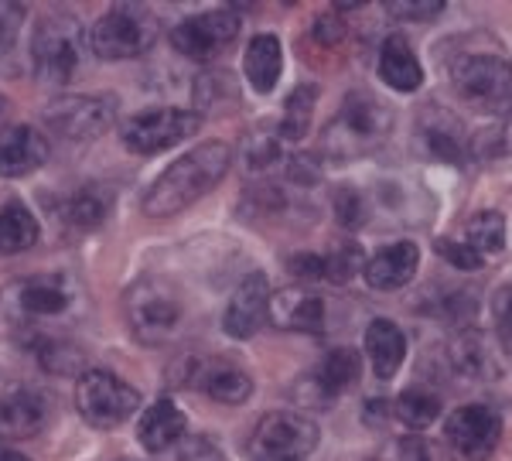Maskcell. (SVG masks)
Instances as JSON below:
<instances>
[{"label": "cell", "mask_w": 512, "mask_h": 461, "mask_svg": "<svg viewBox=\"0 0 512 461\" xmlns=\"http://www.w3.org/2000/svg\"><path fill=\"white\" fill-rule=\"evenodd\" d=\"M270 321L280 332L321 335L325 332V301L308 287H284L270 298Z\"/></svg>", "instance_id": "16"}, {"label": "cell", "mask_w": 512, "mask_h": 461, "mask_svg": "<svg viewBox=\"0 0 512 461\" xmlns=\"http://www.w3.org/2000/svg\"><path fill=\"white\" fill-rule=\"evenodd\" d=\"M117 120L113 96H59L45 106V123L65 141H93L103 137Z\"/></svg>", "instance_id": "10"}, {"label": "cell", "mask_w": 512, "mask_h": 461, "mask_svg": "<svg viewBox=\"0 0 512 461\" xmlns=\"http://www.w3.org/2000/svg\"><path fill=\"white\" fill-rule=\"evenodd\" d=\"M198 127H202V113L181 110V106H158V110L134 113L120 127V137L134 154H161L198 134Z\"/></svg>", "instance_id": "7"}, {"label": "cell", "mask_w": 512, "mask_h": 461, "mask_svg": "<svg viewBox=\"0 0 512 461\" xmlns=\"http://www.w3.org/2000/svg\"><path fill=\"white\" fill-rule=\"evenodd\" d=\"M110 212H113V195L99 185L79 188V192L65 202V219H69V226L82 229V233L103 226V219L110 216Z\"/></svg>", "instance_id": "28"}, {"label": "cell", "mask_w": 512, "mask_h": 461, "mask_svg": "<svg viewBox=\"0 0 512 461\" xmlns=\"http://www.w3.org/2000/svg\"><path fill=\"white\" fill-rule=\"evenodd\" d=\"M451 82L468 103L482 110H512V62L502 55H465L451 65Z\"/></svg>", "instance_id": "6"}, {"label": "cell", "mask_w": 512, "mask_h": 461, "mask_svg": "<svg viewBox=\"0 0 512 461\" xmlns=\"http://www.w3.org/2000/svg\"><path fill=\"white\" fill-rule=\"evenodd\" d=\"M24 4H0V48H11L24 28Z\"/></svg>", "instance_id": "40"}, {"label": "cell", "mask_w": 512, "mask_h": 461, "mask_svg": "<svg viewBox=\"0 0 512 461\" xmlns=\"http://www.w3.org/2000/svg\"><path fill=\"white\" fill-rule=\"evenodd\" d=\"M287 274L301 284L325 281V257H321V253H294V257L287 260Z\"/></svg>", "instance_id": "38"}, {"label": "cell", "mask_w": 512, "mask_h": 461, "mask_svg": "<svg viewBox=\"0 0 512 461\" xmlns=\"http://www.w3.org/2000/svg\"><path fill=\"white\" fill-rule=\"evenodd\" d=\"M280 158V134L277 130H253L243 141V164L250 171H267Z\"/></svg>", "instance_id": "33"}, {"label": "cell", "mask_w": 512, "mask_h": 461, "mask_svg": "<svg viewBox=\"0 0 512 461\" xmlns=\"http://www.w3.org/2000/svg\"><path fill=\"white\" fill-rule=\"evenodd\" d=\"M318 448V424L301 414H267L253 431L250 451L256 461H294Z\"/></svg>", "instance_id": "9"}, {"label": "cell", "mask_w": 512, "mask_h": 461, "mask_svg": "<svg viewBox=\"0 0 512 461\" xmlns=\"http://www.w3.org/2000/svg\"><path fill=\"white\" fill-rule=\"evenodd\" d=\"M294 461H301V458H294Z\"/></svg>", "instance_id": "46"}, {"label": "cell", "mask_w": 512, "mask_h": 461, "mask_svg": "<svg viewBox=\"0 0 512 461\" xmlns=\"http://www.w3.org/2000/svg\"><path fill=\"white\" fill-rule=\"evenodd\" d=\"M451 362L468 380H495V373H499L489 339H485L482 332H472V328H465V332L451 342Z\"/></svg>", "instance_id": "24"}, {"label": "cell", "mask_w": 512, "mask_h": 461, "mask_svg": "<svg viewBox=\"0 0 512 461\" xmlns=\"http://www.w3.org/2000/svg\"><path fill=\"white\" fill-rule=\"evenodd\" d=\"M4 110H7V103H4V100H0V113H4Z\"/></svg>", "instance_id": "44"}, {"label": "cell", "mask_w": 512, "mask_h": 461, "mask_svg": "<svg viewBox=\"0 0 512 461\" xmlns=\"http://www.w3.org/2000/svg\"><path fill=\"white\" fill-rule=\"evenodd\" d=\"M444 438L454 455L468 461H489L502 441V417L485 403H468L444 421Z\"/></svg>", "instance_id": "11"}, {"label": "cell", "mask_w": 512, "mask_h": 461, "mask_svg": "<svg viewBox=\"0 0 512 461\" xmlns=\"http://www.w3.org/2000/svg\"><path fill=\"white\" fill-rule=\"evenodd\" d=\"M400 451H403V461H451L441 448H434L431 441H420V438L400 441Z\"/></svg>", "instance_id": "41"}, {"label": "cell", "mask_w": 512, "mask_h": 461, "mask_svg": "<svg viewBox=\"0 0 512 461\" xmlns=\"http://www.w3.org/2000/svg\"><path fill=\"white\" fill-rule=\"evenodd\" d=\"M181 294L175 284L161 281V277H144V281L130 284L123 294V315L134 332L137 342L161 345L175 335L181 325Z\"/></svg>", "instance_id": "4"}, {"label": "cell", "mask_w": 512, "mask_h": 461, "mask_svg": "<svg viewBox=\"0 0 512 461\" xmlns=\"http://www.w3.org/2000/svg\"><path fill=\"white\" fill-rule=\"evenodd\" d=\"M76 407L82 421L106 431V427H120L140 407V390L123 383L120 376L106 373V369H89L79 376Z\"/></svg>", "instance_id": "8"}, {"label": "cell", "mask_w": 512, "mask_h": 461, "mask_svg": "<svg viewBox=\"0 0 512 461\" xmlns=\"http://www.w3.org/2000/svg\"><path fill=\"white\" fill-rule=\"evenodd\" d=\"M233 164V151L222 141H205L181 154L175 164L164 168V175L154 178V185L144 195V212L151 219H168L185 212L188 205L209 195L219 185L222 175Z\"/></svg>", "instance_id": "1"}, {"label": "cell", "mask_w": 512, "mask_h": 461, "mask_svg": "<svg viewBox=\"0 0 512 461\" xmlns=\"http://www.w3.org/2000/svg\"><path fill=\"white\" fill-rule=\"evenodd\" d=\"M434 250L441 253L444 260L451 263V267H458V270H478L482 267V257L472 250L468 243H461V240H451V236H441V240H434Z\"/></svg>", "instance_id": "37"}, {"label": "cell", "mask_w": 512, "mask_h": 461, "mask_svg": "<svg viewBox=\"0 0 512 461\" xmlns=\"http://www.w3.org/2000/svg\"><path fill=\"white\" fill-rule=\"evenodd\" d=\"M185 431H188V421L175 400H158L154 407L144 410V417H140V424H137L140 444H144L147 451H154V455L168 451L171 444H178L185 438Z\"/></svg>", "instance_id": "20"}, {"label": "cell", "mask_w": 512, "mask_h": 461, "mask_svg": "<svg viewBox=\"0 0 512 461\" xmlns=\"http://www.w3.org/2000/svg\"><path fill=\"white\" fill-rule=\"evenodd\" d=\"M287 175L294 181H301V185H311V181H318V161L311 158V154H294L291 161H287Z\"/></svg>", "instance_id": "42"}, {"label": "cell", "mask_w": 512, "mask_h": 461, "mask_svg": "<svg viewBox=\"0 0 512 461\" xmlns=\"http://www.w3.org/2000/svg\"><path fill=\"white\" fill-rule=\"evenodd\" d=\"M359 369H362L359 352L349 349V345H342V349H332L325 356L321 369L315 373V383L321 386V393H325V397L332 400V397L345 393L355 380H359Z\"/></svg>", "instance_id": "27"}, {"label": "cell", "mask_w": 512, "mask_h": 461, "mask_svg": "<svg viewBox=\"0 0 512 461\" xmlns=\"http://www.w3.org/2000/svg\"><path fill=\"white\" fill-rule=\"evenodd\" d=\"M52 154V144L41 130L28 123H7L0 127V175L4 178H24L38 171Z\"/></svg>", "instance_id": "14"}, {"label": "cell", "mask_w": 512, "mask_h": 461, "mask_svg": "<svg viewBox=\"0 0 512 461\" xmlns=\"http://www.w3.org/2000/svg\"><path fill=\"white\" fill-rule=\"evenodd\" d=\"M0 461H31V458L21 455V451H0Z\"/></svg>", "instance_id": "43"}, {"label": "cell", "mask_w": 512, "mask_h": 461, "mask_svg": "<svg viewBox=\"0 0 512 461\" xmlns=\"http://www.w3.org/2000/svg\"><path fill=\"white\" fill-rule=\"evenodd\" d=\"M38 236H41V226L24 202H7L4 209H0V253H4V257L31 250V246L38 243Z\"/></svg>", "instance_id": "26"}, {"label": "cell", "mask_w": 512, "mask_h": 461, "mask_svg": "<svg viewBox=\"0 0 512 461\" xmlns=\"http://www.w3.org/2000/svg\"><path fill=\"white\" fill-rule=\"evenodd\" d=\"M315 103H318V86H297L284 103V117L277 123L280 141H301L311 127L315 117Z\"/></svg>", "instance_id": "29"}, {"label": "cell", "mask_w": 512, "mask_h": 461, "mask_svg": "<svg viewBox=\"0 0 512 461\" xmlns=\"http://www.w3.org/2000/svg\"><path fill=\"white\" fill-rule=\"evenodd\" d=\"M393 130V110L369 93H349L321 134V151L335 161L373 154Z\"/></svg>", "instance_id": "2"}, {"label": "cell", "mask_w": 512, "mask_h": 461, "mask_svg": "<svg viewBox=\"0 0 512 461\" xmlns=\"http://www.w3.org/2000/svg\"><path fill=\"white\" fill-rule=\"evenodd\" d=\"M198 386H202L205 393H209L212 400L219 403H229V407H239V403H246L253 397V380L246 369L233 366V362H216V366L202 369V376H198Z\"/></svg>", "instance_id": "25"}, {"label": "cell", "mask_w": 512, "mask_h": 461, "mask_svg": "<svg viewBox=\"0 0 512 461\" xmlns=\"http://www.w3.org/2000/svg\"><path fill=\"white\" fill-rule=\"evenodd\" d=\"M396 417H400L410 431H424V427H431L437 417H441V400H437L431 390H420V386L403 390L400 397H396Z\"/></svg>", "instance_id": "31"}, {"label": "cell", "mask_w": 512, "mask_h": 461, "mask_svg": "<svg viewBox=\"0 0 512 461\" xmlns=\"http://www.w3.org/2000/svg\"><path fill=\"white\" fill-rule=\"evenodd\" d=\"M280 72H284V45L277 35H256L246 48V79L260 96L274 93Z\"/></svg>", "instance_id": "23"}, {"label": "cell", "mask_w": 512, "mask_h": 461, "mask_svg": "<svg viewBox=\"0 0 512 461\" xmlns=\"http://www.w3.org/2000/svg\"><path fill=\"white\" fill-rule=\"evenodd\" d=\"M468 246L478 253V257H499L502 250H506V219H502V212H475L472 219H468Z\"/></svg>", "instance_id": "30"}, {"label": "cell", "mask_w": 512, "mask_h": 461, "mask_svg": "<svg viewBox=\"0 0 512 461\" xmlns=\"http://www.w3.org/2000/svg\"><path fill=\"white\" fill-rule=\"evenodd\" d=\"M444 0H393V4H386V14L396 21H434L441 18L444 11Z\"/></svg>", "instance_id": "35"}, {"label": "cell", "mask_w": 512, "mask_h": 461, "mask_svg": "<svg viewBox=\"0 0 512 461\" xmlns=\"http://www.w3.org/2000/svg\"><path fill=\"white\" fill-rule=\"evenodd\" d=\"M86 55V28L72 14H45L31 31V65L45 86H65Z\"/></svg>", "instance_id": "3"}, {"label": "cell", "mask_w": 512, "mask_h": 461, "mask_svg": "<svg viewBox=\"0 0 512 461\" xmlns=\"http://www.w3.org/2000/svg\"><path fill=\"white\" fill-rule=\"evenodd\" d=\"M239 24L243 21H239L236 11L195 14V18L181 21L178 28L171 31V45L192 62H216L219 55L236 41Z\"/></svg>", "instance_id": "12"}, {"label": "cell", "mask_w": 512, "mask_h": 461, "mask_svg": "<svg viewBox=\"0 0 512 461\" xmlns=\"http://www.w3.org/2000/svg\"><path fill=\"white\" fill-rule=\"evenodd\" d=\"M420 267V250L410 240H400V243H390L376 253L373 260L366 263V281L373 291H400L414 281Z\"/></svg>", "instance_id": "18"}, {"label": "cell", "mask_w": 512, "mask_h": 461, "mask_svg": "<svg viewBox=\"0 0 512 461\" xmlns=\"http://www.w3.org/2000/svg\"><path fill=\"white\" fill-rule=\"evenodd\" d=\"M492 318H495V332L502 335V342L512 349V281L502 284L492 294Z\"/></svg>", "instance_id": "39"}, {"label": "cell", "mask_w": 512, "mask_h": 461, "mask_svg": "<svg viewBox=\"0 0 512 461\" xmlns=\"http://www.w3.org/2000/svg\"><path fill=\"white\" fill-rule=\"evenodd\" d=\"M335 219H338V226H345V229H359L362 222H366V202H362V195L355 192V188L342 185L335 192Z\"/></svg>", "instance_id": "36"}, {"label": "cell", "mask_w": 512, "mask_h": 461, "mask_svg": "<svg viewBox=\"0 0 512 461\" xmlns=\"http://www.w3.org/2000/svg\"><path fill=\"white\" fill-rule=\"evenodd\" d=\"M366 356L373 362V373L379 380H393L400 373L403 359H407V339H403L400 325L390 318H376L366 328Z\"/></svg>", "instance_id": "19"}, {"label": "cell", "mask_w": 512, "mask_h": 461, "mask_svg": "<svg viewBox=\"0 0 512 461\" xmlns=\"http://www.w3.org/2000/svg\"><path fill=\"white\" fill-rule=\"evenodd\" d=\"M120 461H137V458H120Z\"/></svg>", "instance_id": "45"}, {"label": "cell", "mask_w": 512, "mask_h": 461, "mask_svg": "<svg viewBox=\"0 0 512 461\" xmlns=\"http://www.w3.org/2000/svg\"><path fill=\"white\" fill-rule=\"evenodd\" d=\"M359 270H366L362 263V250L359 243H338L332 253L325 257V277L332 284H349Z\"/></svg>", "instance_id": "34"}, {"label": "cell", "mask_w": 512, "mask_h": 461, "mask_svg": "<svg viewBox=\"0 0 512 461\" xmlns=\"http://www.w3.org/2000/svg\"><path fill=\"white\" fill-rule=\"evenodd\" d=\"M468 151H472V158L478 161H492V158L512 154V120H499V123H492V127L478 130L472 137V144H468Z\"/></svg>", "instance_id": "32"}, {"label": "cell", "mask_w": 512, "mask_h": 461, "mask_svg": "<svg viewBox=\"0 0 512 461\" xmlns=\"http://www.w3.org/2000/svg\"><path fill=\"white\" fill-rule=\"evenodd\" d=\"M14 298H18V308L24 315L55 318L72 304V287L65 277H52V274L31 277V281H24L18 291H14Z\"/></svg>", "instance_id": "22"}, {"label": "cell", "mask_w": 512, "mask_h": 461, "mask_svg": "<svg viewBox=\"0 0 512 461\" xmlns=\"http://www.w3.org/2000/svg\"><path fill=\"white\" fill-rule=\"evenodd\" d=\"M417 144L427 158L434 161H448V164H461L465 161L468 141L461 123L451 117L448 110H424L417 123Z\"/></svg>", "instance_id": "17"}, {"label": "cell", "mask_w": 512, "mask_h": 461, "mask_svg": "<svg viewBox=\"0 0 512 461\" xmlns=\"http://www.w3.org/2000/svg\"><path fill=\"white\" fill-rule=\"evenodd\" d=\"M48 400L38 390L14 386L0 397V441H28L45 431L48 424Z\"/></svg>", "instance_id": "15"}, {"label": "cell", "mask_w": 512, "mask_h": 461, "mask_svg": "<svg viewBox=\"0 0 512 461\" xmlns=\"http://www.w3.org/2000/svg\"><path fill=\"white\" fill-rule=\"evenodd\" d=\"M379 79L386 82L396 93H414L424 82V69H420L414 48L403 35H390L383 41V52H379Z\"/></svg>", "instance_id": "21"}, {"label": "cell", "mask_w": 512, "mask_h": 461, "mask_svg": "<svg viewBox=\"0 0 512 461\" xmlns=\"http://www.w3.org/2000/svg\"><path fill=\"white\" fill-rule=\"evenodd\" d=\"M270 281L263 274H250L239 281V287L229 298L226 311H222V328L233 339H250V335L260 332L263 325L270 321Z\"/></svg>", "instance_id": "13"}, {"label": "cell", "mask_w": 512, "mask_h": 461, "mask_svg": "<svg viewBox=\"0 0 512 461\" xmlns=\"http://www.w3.org/2000/svg\"><path fill=\"white\" fill-rule=\"evenodd\" d=\"M161 24L147 7L140 4H117L113 11H106L103 18L96 21L93 35H89V45L99 59L106 62H123V59H137L147 48L158 41Z\"/></svg>", "instance_id": "5"}]
</instances>
